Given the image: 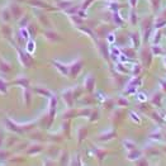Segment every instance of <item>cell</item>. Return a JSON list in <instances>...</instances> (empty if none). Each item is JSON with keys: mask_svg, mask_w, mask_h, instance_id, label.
<instances>
[{"mask_svg": "<svg viewBox=\"0 0 166 166\" xmlns=\"http://www.w3.org/2000/svg\"><path fill=\"white\" fill-rule=\"evenodd\" d=\"M81 67H83V62L80 61H76L75 63H72L71 67H69L70 69V76L71 78H75V76H78V74L80 71H81Z\"/></svg>", "mask_w": 166, "mask_h": 166, "instance_id": "cell-1", "label": "cell"}, {"mask_svg": "<svg viewBox=\"0 0 166 166\" xmlns=\"http://www.w3.org/2000/svg\"><path fill=\"white\" fill-rule=\"evenodd\" d=\"M17 51H18V53H19V58H20L22 65H24L25 67H29V65H31V57H29L27 53H23V51L18 47H17Z\"/></svg>", "mask_w": 166, "mask_h": 166, "instance_id": "cell-2", "label": "cell"}, {"mask_svg": "<svg viewBox=\"0 0 166 166\" xmlns=\"http://www.w3.org/2000/svg\"><path fill=\"white\" fill-rule=\"evenodd\" d=\"M72 99H74V94H72L71 90H67L63 93V100H66V103L70 108L72 107Z\"/></svg>", "mask_w": 166, "mask_h": 166, "instance_id": "cell-3", "label": "cell"}, {"mask_svg": "<svg viewBox=\"0 0 166 166\" xmlns=\"http://www.w3.org/2000/svg\"><path fill=\"white\" fill-rule=\"evenodd\" d=\"M53 65L56 66V69L61 72L62 75H67L69 74V67H66V66H63L62 63H60V62H57V61H53Z\"/></svg>", "mask_w": 166, "mask_h": 166, "instance_id": "cell-4", "label": "cell"}, {"mask_svg": "<svg viewBox=\"0 0 166 166\" xmlns=\"http://www.w3.org/2000/svg\"><path fill=\"white\" fill-rule=\"evenodd\" d=\"M72 4H74V1H71V0H57V5L61 8V9H67Z\"/></svg>", "mask_w": 166, "mask_h": 166, "instance_id": "cell-5", "label": "cell"}, {"mask_svg": "<svg viewBox=\"0 0 166 166\" xmlns=\"http://www.w3.org/2000/svg\"><path fill=\"white\" fill-rule=\"evenodd\" d=\"M94 84H95V80H94V78H91V76H89V78L86 79V81H85V85H86V89H88L89 91L93 90Z\"/></svg>", "mask_w": 166, "mask_h": 166, "instance_id": "cell-6", "label": "cell"}, {"mask_svg": "<svg viewBox=\"0 0 166 166\" xmlns=\"http://www.w3.org/2000/svg\"><path fill=\"white\" fill-rule=\"evenodd\" d=\"M29 4H31V5H34V6H38V8H47L48 6L47 4L43 3V1H41V0H31Z\"/></svg>", "mask_w": 166, "mask_h": 166, "instance_id": "cell-7", "label": "cell"}, {"mask_svg": "<svg viewBox=\"0 0 166 166\" xmlns=\"http://www.w3.org/2000/svg\"><path fill=\"white\" fill-rule=\"evenodd\" d=\"M34 91H37L38 94H42V95H46V96H51V91H48L47 89H43V88H41V86L34 88Z\"/></svg>", "mask_w": 166, "mask_h": 166, "instance_id": "cell-8", "label": "cell"}, {"mask_svg": "<svg viewBox=\"0 0 166 166\" xmlns=\"http://www.w3.org/2000/svg\"><path fill=\"white\" fill-rule=\"evenodd\" d=\"M46 36H47V38L51 41H60L61 40V38L58 37V34H56V33H53V32H46Z\"/></svg>", "mask_w": 166, "mask_h": 166, "instance_id": "cell-9", "label": "cell"}, {"mask_svg": "<svg viewBox=\"0 0 166 166\" xmlns=\"http://www.w3.org/2000/svg\"><path fill=\"white\" fill-rule=\"evenodd\" d=\"M15 84H20L23 88H28V85H29V80H28V79H25V78H20V79L17 80Z\"/></svg>", "mask_w": 166, "mask_h": 166, "instance_id": "cell-10", "label": "cell"}, {"mask_svg": "<svg viewBox=\"0 0 166 166\" xmlns=\"http://www.w3.org/2000/svg\"><path fill=\"white\" fill-rule=\"evenodd\" d=\"M11 11H13V14H14L15 18H19V15L22 14V10H20L17 5H13V6H11Z\"/></svg>", "mask_w": 166, "mask_h": 166, "instance_id": "cell-11", "label": "cell"}, {"mask_svg": "<svg viewBox=\"0 0 166 166\" xmlns=\"http://www.w3.org/2000/svg\"><path fill=\"white\" fill-rule=\"evenodd\" d=\"M139 155H141V154H139V152H137V154H136V151L134 150H132V152H129V154H128V160H137V157H139Z\"/></svg>", "mask_w": 166, "mask_h": 166, "instance_id": "cell-12", "label": "cell"}, {"mask_svg": "<svg viewBox=\"0 0 166 166\" xmlns=\"http://www.w3.org/2000/svg\"><path fill=\"white\" fill-rule=\"evenodd\" d=\"M0 93H6V84L0 79Z\"/></svg>", "mask_w": 166, "mask_h": 166, "instance_id": "cell-13", "label": "cell"}, {"mask_svg": "<svg viewBox=\"0 0 166 166\" xmlns=\"http://www.w3.org/2000/svg\"><path fill=\"white\" fill-rule=\"evenodd\" d=\"M131 17H132V18H131V23L132 24H136V22H137V14H136L134 11H132L131 13Z\"/></svg>", "mask_w": 166, "mask_h": 166, "instance_id": "cell-14", "label": "cell"}, {"mask_svg": "<svg viewBox=\"0 0 166 166\" xmlns=\"http://www.w3.org/2000/svg\"><path fill=\"white\" fill-rule=\"evenodd\" d=\"M124 144H127V146H128L129 148H128V150H134V143L133 142H129V141H124Z\"/></svg>", "mask_w": 166, "mask_h": 166, "instance_id": "cell-15", "label": "cell"}, {"mask_svg": "<svg viewBox=\"0 0 166 166\" xmlns=\"http://www.w3.org/2000/svg\"><path fill=\"white\" fill-rule=\"evenodd\" d=\"M86 128H83L81 131H80V136H79V137H80V141H81V139L84 138V136H86Z\"/></svg>", "mask_w": 166, "mask_h": 166, "instance_id": "cell-16", "label": "cell"}, {"mask_svg": "<svg viewBox=\"0 0 166 166\" xmlns=\"http://www.w3.org/2000/svg\"><path fill=\"white\" fill-rule=\"evenodd\" d=\"M151 3L152 4H154V9L155 10H157V9H159V4H160V0H151Z\"/></svg>", "mask_w": 166, "mask_h": 166, "instance_id": "cell-17", "label": "cell"}, {"mask_svg": "<svg viewBox=\"0 0 166 166\" xmlns=\"http://www.w3.org/2000/svg\"><path fill=\"white\" fill-rule=\"evenodd\" d=\"M165 23H166V20H165V19H161L159 23H156V24H155V27H156V28H161V25L165 24Z\"/></svg>", "mask_w": 166, "mask_h": 166, "instance_id": "cell-18", "label": "cell"}, {"mask_svg": "<svg viewBox=\"0 0 166 166\" xmlns=\"http://www.w3.org/2000/svg\"><path fill=\"white\" fill-rule=\"evenodd\" d=\"M72 113H74V110H70V112H67L66 114H63V118H69L72 116Z\"/></svg>", "mask_w": 166, "mask_h": 166, "instance_id": "cell-19", "label": "cell"}, {"mask_svg": "<svg viewBox=\"0 0 166 166\" xmlns=\"http://www.w3.org/2000/svg\"><path fill=\"white\" fill-rule=\"evenodd\" d=\"M27 22H28V17H27L25 19H23V20H22V23H20V25H25V24H27Z\"/></svg>", "mask_w": 166, "mask_h": 166, "instance_id": "cell-20", "label": "cell"}, {"mask_svg": "<svg viewBox=\"0 0 166 166\" xmlns=\"http://www.w3.org/2000/svg\"><path fill=\"white\" fill-rule=\"evenodd\" d=\"M1 143H3V133H1V131H0V146H1Z\"/></svg>", "mask_w": 166, "mask_h": 166, "instance_id": "cell-21", "label": "cell"}, {"mask_svg": "<svg viewBox=\"0 0 166 166\" xmlns=\"http://www.w3.org/2000/svg\"><path fill=\"white\" fill-rule=\"evenodd\" d=\"M89 113H90V110H83L80 114H89Z\"/></svg>", "mask_w": 166, "mask_h": 166, "instance_id": "cell-22", "label": "cell"}]
</instances>
